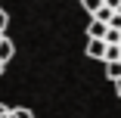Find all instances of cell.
I'll list each match as a JSON object with an SVG mask.
<instances>
[{"label":"cell","instance_id":"cell-1","mask_svg":"<svg viewBox=\"0 0 121 118\" xmlns=\"http://www.w3.org/2000/svg\"><path fill=\"white\" fill-rule=\"evenodd\" d=\"M9 59H13V44H9V34H6V13L0 9V75H3Z\"/></svg>","mask_w":121,"mask_h":118},{"label":"cell","instance_id":"cell-2","mask_svg":"<svg viewBox=\"0 0 121 118\" xmlns=\"http://www.w3.org/2000/svg\"><path fill=\"white\" fill-rule=\"evenodd\" d=\"M106 31H109V25H106V22L90 19V25H87V37H90V40H103V37H106Z\"/></svg>","mask_w":121,"mask_h":118},{"label":"cell","instance_id":"cell-3","mask_svg":"<svg viewBox=\"0 0 121 118\" xmlns=\"http://www.w3.org/2000/svg\"><path fill=\"white\" fill-rule=\"evenodd\" d=\"M0 118H34V115L22 106H3L0 103Z\"/></svg>","mask_w":121,"mask_h":118},{"label":"cell","instance_id":"cell-4","mask_svg":"<svg viewBox=\"0 0 121 118\" xmlns=\"http://www.w3.org/2000/svg\"><path fill=\"white\" fill-rule=\"evenodd\" d=\"M87 56L103 59V56H106V40H90V37H87Z\"/></svg>","mask_w":121,"mask_h":118},{"label":"cell","instance_id":"cell-5","mask_svg":"<svg viewBox=\"0 0 121 118\" xmlns=\"http://www.w3.org/2000/svg\"><path fill=\"white\" fill-rule=\"evenodd\" d=\"M106 75H109V81H118L121 78V62H106Z\"/></svg>","mask_w":121,"mask_h":118},{"label":"cell","instance_id":"cell-6","mask_svg":"<svg viewBox=\"0 0 121 118\" xmlns=\"http://www.w3.org/2000/svg\"><path fill=\"white\" fill-rule=\"evenodd\" d=\"M81 3H84V9H87V13L93 16L96 9H99V6H103V0H81Z\"/></svg>","mask_w":121,"mask_h":118},{"label":"cell","instance_id":"cell-7","mask_svg":"<svg viewBox=\"0 0 121 118\" xmlns=\"http://www.w3.org/2000/svg\"><path fill=\"white\" fill-rule=\"evenodd\" d=\"M112 84H115V93L121 96V78H118V81H112Z\"/></svg>","mask_w":121,"mask_h":118}]
</instances>
